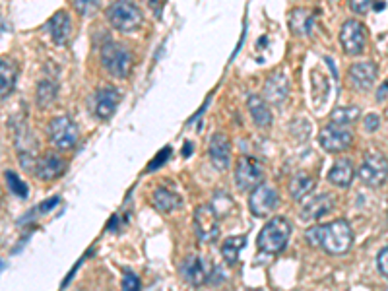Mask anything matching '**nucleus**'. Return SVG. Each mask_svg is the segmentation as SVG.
<instances>
[{
	"mask_svg": "<svg viewBox=\"0 0 388 291\" xmlns=\"http://www.w3.org/2000/svg\"><path fill=\"white\" fill-rule=\"evenodd\" d=\"M55 99H57V83L51 82V80H43L37 86V103L45 107V105H49Z\"/></svg>",
	"mask_w": 388,
	"mask_h": 291,
	"instance_id": "nucleus-28",
	"label": "nucleus"
},
{
	"mask_svg": "<svg viewBox=\"0 0 388 291\" xmlns=\"http://www.w3.org/2000/svg\"><path fill=\"white\" fill-rule=\"evenodd\" d=\"M66 171V161L57 154H45L35 161V175L41 181H55Z\"/></svg>",
	"mask_w": 388,
	"mask_h": 291,
	"instance_id": "nucleus-16",
	"label": "nucleus"
},
{
	"mask_svg": "<svg viewBox=\"0 0 388 291\" xmlns=\"http://www.w3.org/2000/svg\"><path fill=\"white\" fill-rule=\"evenodd\" d=\"M152 202H153V208L157 210V212H162V214H169V212H173L181 206V197L173 192L171 188H165V187H157L155 188V192H153L152 197Z\"/></svg>",
	"mask_w": 388,
	"mask_h": 291,
	"instance_id": "nucleus-21",
	"label": "nucleus"
},
{
	"mask_svg": "<svg viewBox=\"0 0 388 291\" xmlns=\"http://www.w3.org/2000/svg\"><path fill=\"white\" fill-rule=\"evenodd\" d=\"M377 268L388 280V247H385V249L377 254Z\"/></svg>",
	"mask_w": 388,
	"mask_h": 291,
	"instance_id": "nucleus-32",
	"label": "nucleus"
},
{
	"mask_svg": "<svg viewBox=\"0 0 388 291\" xmlns=\"http://www.w3.org/2000/svg\"><path fill=\"white\" fill-rule=\"evenodd\" d=\"M123 291H140L142 290V283H140V278L134 274V272L123 270Z\"/></svg>",
	"mask_w": 388,
	"mask_h": 291,
	"instance_id": "nucleus-31",
	"label": "nucleus"
},
{
	"mask_svg": "<svg viewBox=\"0 0 388 291\" xmlns=\"http://www.w3.org/2000/svg\"><path fill=\"white\" fill-rule=\"evenodd\" d=\"M334 204H336V200H334L332 194H328V192L317 194V197H313L303 204L301 219L303 221H315V219L322 218L324 214H328L330 210L334 208Z\"/></svg>",
	"mask_w": 388,
	"mask_h": 291,
	"instance_id": "nucleus-15",
	"label": "nucleus"
},
{
	"mask_svg": "<svg viewBox=\"0 0 388 291\" xmlns=\"http://www.w3.org/2000/svg\"><path fill=\"white\" fill-rule=\"evenodd\" d=\"M74 6H76L80 12H88L90 8L95 6V2H93V0L92 2H86V0H74Z\"/></svg>",
	"mask_w": 388,
	"mask_h": 291,
	"instance_id": "nucleus-34",
	"label": "nucleus"
},
{
	"mask_svg": "<svg viewBox=\"0 0 388 291\" xmlns=\"http://www.w3.org/2000/svg\"><path fill=\"white\" fill-rule=\"evenodd\" d=\"M179 272H181L184 281H188L191 285H204L210 281V276H212V264L200 254H191L181 262Z\"/></svg>",
	"mask_w": 388,
	"mask_h": 291,
	"instance_id": "nucleus-11",
	"label": "nucleus"
},
{
	"mask_svg": "<svg viewBox=\"0 0 388 291\" xmlns=\"http://www.w3.org/2000/svg\"><path fill=\"white\" fill-rule=\"evenodd\" d=\"M246 103H249V111H251V117H253V121H255L256 125L262 126V128L272 125L274 117L270 113V107L266 105V101L260 95L251 94L249 99H246Z\"/></svg>",
	"mask_w": 388,
	"mask_h": 291,
	"instance_id": "nucleus-22",
	"label": "nucleus"
},
{
	"mask_svg": "<svg viewBox=\"0 0 388 291\" xmlns=\"http://www.w3.org/2000/svg\"><path fill=\"white\" fill-rule=\"evenodd\" d=\"M349 8L356 14H367L369 10H385L387 2H375V0H351Z\"/></svg>",
	"mask_w": 388,
	"mask_h": 291,
	"instance_id": "nucleus-30",
	"label": "nucleus"
},
{
	"mask_svg": "<svg viewBox=\"0 0 388 291\" xmlns=\"http://www.w3.org/2000/svg\"><path fill=\"white\" fill-rule=\"evenodd\" d=\"M246 291H262V290H246Z\"/></svg>",
	"mask_w": 388,
	"mask_h": 291,
	"instance_id": "nucleus-36",
	"label": "nucleus"
},
{
	"mask_svg": "<svg viewBox=\"0 0 388 291\" xmlns=\"http://www.w3.org/2000/svg\"><path fill=\"white\" fill-rule=\"evenodd\" d=\"M280 206V194L270 185H260L249 197V208L256 218H268Z\"/></svg>",
	"mask_w": 388,
	"mask_h": 291,
	"instance_id": "nucleus-9",
	"label": "nucleus"
},
{
	"mask_svg": "<svg viewBox=\"0 0 388 291\" xmlns=\"http://www.w3.org/2000/svg\"><path fill=\"white\" fill-rule=\"evenodd\" d=\"M359 179L369 187H380L388 179V159L382 154H369L358 171Z\"/></svg>",
	"mask_w": 388,
	"mask_h": 291,
	"instance_id": "nucleus-8",
	"label": "nucleus"
},
{
	"mask_svg": "<svg viewBox=\"0 0 388 291\" xmlns=\"http://www.w3.org/2000/svg\"><path fill=\"white\" fill-rule=\"evenodd\" d=\"M16 76H18V66L12 61L2 59L0 61V94H2V99H6L12 90H14Z\"/></svg>",
	"mask_w": 388,
	"mask_h": 291,
	"instance_id": "nucleus-23",
	"label": "nucleus"
},
{
	"mask_svg": "<svg viewBox=\"0 0 388 291\" xmlns=\"http://www.w3.org/2000/svg\"><path fill=\"white\" fill-rule=\"evenodd\" d=\"M246 237L245 235H233V237H227L225 243L222 245V257L225 259V262L229 264H235L239 259V252L245 247Z\"/></svg>",
	"mask_w": 388,
	"mask_h": 291,
	"instance_id": "nucleus-25",
	"label": "nucleus"
},
{
	"mask_svg": "<svg viewBox=\"0 0 388 291\" xmlns=\"http://www.w3.org/2000/svg\"><path fill=\"white\" fill-rule=\"evenodd\" d=\"M315 185H317V181L311 177V175H307V173H297V175H293L291 181H289V194L295 198V200H301V198H305L307 194L313 192Z\"/></svg>",
	"mask_w": 388,
	"mask_h": 291,
	"instance_id": "nucleus-24",
	"label": "nucleus"
},
{
	"mask_svg": "<svg viewBox=\"0 0 388 291\" xmlns=\"http://www.w3.org/2000/svg\"><path fill=\"white\" fill-rule=\"evenodd\" d=\"M47 30L51 33V39L57 45H64L72 35V20L68 12L59 10L51 20L47 21Z\"/></svg>",
	"mask_w": 388,
	"mask_h": 291,
	"instance_id": "nucleus-18",
	"label": "nucleus"
},
{
	"mask_svg": "<svg viewBox=\"0 0 388 291\" xmlns=\"http://www.w3.org/2000/svg\"><path fill=\"white\" fill-rule=\"evenodd\" d=\"M208 156L210 161L214 163L217 169H227L229 161H231V144L229 138L222 132H215L210 138V148H208Z\"/></svg>",
	"mask_w": 388,
	"mask_h": 291,
	"instance_id": "nucleus-14",
	"label": "nucleus"
},
{
	"mask_svg": "<svg viewBox=\"0 0 388 291\" xmlns=\"http://www.w3.org/2000/svg\"><path fill=\"white\" fill-rule=\"evenodd\" d=\"M264 181V169L262 165L251 159V157H243L235 167V185L241 190H255L262 185Z\"/></svg>",
	"mask_w": 388,
	"mask_h": 291,
	"instance_id": "nucleus-12",
	"label": "nucleus"
},
{
	"mask_svg": "<svg viewBox=\"0 0 388 291\" xmlns=\"http://www.w3.org/2000/svg\"><path fill=\"white\" fill-rule=\"evenodd\" d=\"M119 101H121L119 90H115L113 86L103 88V90H99L97 95H95V114H97L101 121H107V119L115 113Z\"/></svg>",
	"mask_w": 388,
	"mask_h": 291,
	"instance_id": "nucleus-17",
	"label": "nucleus"
},
{
	"mask_svg": "<svg viewBox=\"0 0 388 291\" xmlns=\"http://www.w3.org/2000/svg\"><path fill=\"white\" fill-rule=\"evenodd\" d=\"M318 142L327 150L328 154H340L347 150L353 142V132L344 125H334L330 123L320 132H318Z\"/></svg>",
	"mask_w": 388,
	"mask_h": 291,
	"instance_id": "nucleus-7",
	"label": "nucleus"
},
{
	"mask_svg": "<svg viewBox=\"0 0 388 291\" xmlns=\"http://www.w3.org/2000/svg\"><path fill=\"white\" fill-rule=\"evenodd\" d=\"M289 235H291V223L284 216H276L260 229L256 245L264 254H278L286 249Z\"/></svg>",
	"mask_w": 388,
	"mask_h": 291,
	"instance_id": "nucleus-2",
	"label": "nucleus"
},
{
	"mask_svg": "<svg viewBox=\"0 0 388 291\" xmlns=\"http://www.w3.org/2000/svg\"><path fill=\"white\" fill-rule=\"evenodd\" d=\"M311 21H313V18H311V12L307 10V8H295V10H291V14H289V28L297 35L309 33V23Z\"/></svg>",
	"mask_w": 388,
	"mask_h": 291,
	"instance_id": "nucleus-26",
	"label": "nucleus"
},
{
	"mask_svg": "<svg viewBox=\"0 0 388 291\" xmlns=\"http://www.w3.org/2000/svg\"><path fill=\"white\" fill-rule=\"evenodd\" d=\"M194 231L202 243H214L220 237V219L214 206L202 204L194 212Z\"/></svg>",
	"mask_w": 388,
	"mask_h": 291,
	"instance_id": "nucleus-6",
	"label": "nucleus"
},
{
	"mask_svg": "<svg viewBox=\"0 0 388 291\" xmlns=\"http://www.w3.org/2000/svg\"><path fill=\"white\" fill-rule=\"evenodd\" d=\"M387 92H388V83H385L382 90H378L377 92V101H382V99L387 97Z\"/></svg>",
	"mask_w": 388,
	"mask_h": 291,
	"instance_id": "nucleus-35",
	"label": "nucleus"
},
{
	"mask_svg": "<svg viewBox=\"0 0 388 291\" xmlns=\"http://www.w3.org/2000/svg\"><path fill=\"white\" fill-rule=\"evenodd\" d=\"M78 126L72 121L70 117H57L52 119L49 125V140L52 146H57L59 150H70L78 144Z\"/></svg>",
	"mask_w": 388,
	"mask_h": 291,
	"instance_id": "nucleus-5",
	"label": "nucleus"
},
{
	"mask_svg": "<svg viewBox=\"0 0 388 291\" xmlns=\"http://www.w3.org/2000/svg\"><path fill=\"white\" fill-rule=\"evenodd\" d=\"M378 126H380V119H378L377 114H367L365 117V130L367 132H375Z\"/></svg>",
	"mask_w": 388,
	"mask_h": 291,
	"instance_id": "nucleus-33",
	"label": "nucleus"
},
{
	"mask_svg": "<svg viewBox=\"0 0 388 291\" xmlns=\"http://www.w3.org/2000/svg\"><path fill=\"white\" fill-rule=\"evenodd\" d=\"M340 43L347 54H351V57L361 54L365 49V43H367V28L359 20L344 21V26L340 30Z\"/></svg>",
	"mask_w": 388,
	"mask_h": 291,
	"instance_id": "nucleus-10",
	"label": "nucleus"
},
{
	"mask_svg": "<svg viewBox=\"0 0 388 291\" xmlns=\"http://www.w3.org/2000/svg\"><path fill=\"white\" fill-rule=\"evenodd\" d=\"M4 177H6V185L10 188V192H14L16 197L20 198H28V192H30V190H28V185H26L14 171H6Z\"/></svg>",
	"mask_w": 388,
	"mask_h": 291,
	"instance_id": "nucleus-29",
	"label": "nucleus"
},
{
	"mask_svg": "<svg viewBox=\"0 0 388 291\" xmlns=\"http://www.w3.org/2000/svg\"><path fill=\"white\" fill-rule=\"evenodd\" d=\"M353 177H356L353 163H351L349 159H346V157L338 159L336 163L330 167V173H328V181L340 188L349 187V185H351V181H353Z\"/></svg>",
	"mask_w": 388,
	"mask_h": 291,
	"instance_id": "nucleus-20",
	"label": "nucleus"
},
{
	"mask_svg": "<svg viewBox=\"0 0 388 291\" xmlns=\"http://www.w3.org/2000/svg\"><path fill=\"white\" fill-rule=\"evenodd\" d=\"M349 82L353 83V88L359 90V92H367L373 88V83L377 80V64L371 63H356L351 64V68H349Z\"/></svg>",
	"mask_w": 388,
	"mask_h": 291,
	"instance_id": "nucleus-13",
	"label": "nucleus"
},
{
	"mask_svg": "<svg viewBox=\"0 0 388 291\" xmlns=\"http://www.w3.org/2000/svg\"><path fill=\"white\" fill-rule=\"evenodd\" d=\"M330 119L334 125H344L347 126L349 123L358 121L359 119V109L358 107H338L330 113Z\"/></svg>",
	"mask_w": 388,
	"mask_h": 291,
	"instance_id": "nucleus-27",
	"label": "nucleus"
},
{
	"mask_svg": "<svg viewBox=\"0 0 388 291\" xmlns=\"http://www.w3.org/2000/svg\"><path fill=\"white\" fill-rule=\"evenodd\" d=\"M107 20L111 23L117 32L130 33L134 30H138L142 26V10L128 2V0H119V2H113L111 6L105 12Z\"/></svg>",
	"mask_w": 388,
	"mask_h": 291,
	"instance_id": "nucleus-3",
	"label": "nucleus"
},
{
	"mask_svg": "<svg viewBox=\"0 0 388 291\" xmlns=\"http://www.w3.org/2000/svg\"><path fill=\"white\" fill-rule=\"evenodd\" d=\"M264 94L268 97V101L282 103L289 94V82H287L286 74L274 72L272 76H268V80L264 83Z\"/></svg>",
	"mask_w": 388,
	"mask_h": 291,
	"instance_id": "nucleus-19",
	"label": "nucleus"
},
{
	"mask_svg": "<svg viewBox=\"0 0 388 291\" xmlns=\"http://www.w3.org/2000/svg\"><path fill=\"white\" fill-rule=\"evenodd\" d=\"M101 64L107 72L115 78H124L130 72L133 66V57L126 47L119 43H105L101 47Z\"/></svg>",
	"mask_w": 388,
	"mask_h": 291,
	"instance_id": "nucleus-4",
	"label": "nucleus"
},
{
	"mask_svg": "<svg viewBox=\"0 0 388 291\" xmlns=\"http://www.w3.org/2000/svg\"><path fill=\"white\" fill-rule=\"evenodd\" d=\"M309 245L322 249L327 254L342 257L353 245V229L346 219H334L330 223L313 225L305 231Z\"/></svg>",
	"mask_w": 388,
	"mask_h": 291,
	"instance_id": "nucleus-1",
	"label": "nucleus"
}]
</instances>
